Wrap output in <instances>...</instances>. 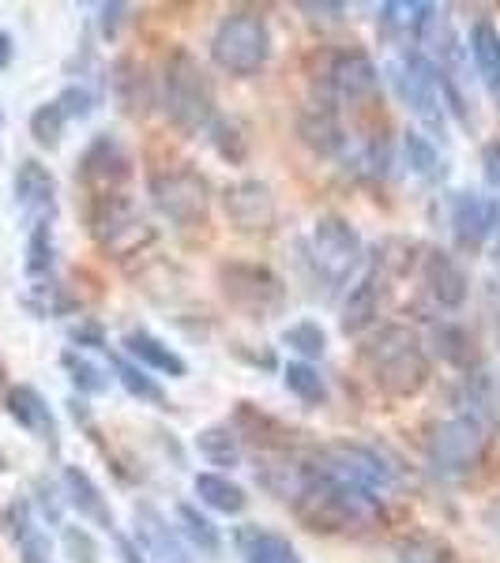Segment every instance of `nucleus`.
I'll return each instance as SVG.
<instances>
[{"label":"nucleus","instance_id":"f257e3e1","mask_svg":"<svg viewBox=\"0 0 500 563\" xmlns=\"http://www.w3.org/2000/svg\"><path fill=\"white\" fill-rule=\"evenodd\" d=\"M294 511H298V518L309 526V530L343 534V530H361V526L377 523L380 500L312 469L305 489L294 496Z\"/></svg>","mask_w":500,"mask_h":563},{"label":"nucleus","instance_id":"f03ea898","mask_svg":"<svg viewBox=\"0 0 500 563\" xmlns=\"http://www.w3.org/2000/svg\"><path fill=\"white\" fill-rule=\"evenodd\" d=\"M158 94H163V109L177 132H211V124H215V87H211V75L203 72V64L189 49H174L166 57L163 91Z\"/></svg>","mask_w":500,"mask_h":563},{"label":"nucleus","instance_id":"7ed1b4c3","mask_svg":"<svg viewBox=\"0 0 500 563\" xmlns=\"http://www.w3.org/2000/svg\"><path fill=\"white\" fill-rule=\"evenodd\" d=\"M366 364L377 387L392 398H414L429 383V357L421 338L403 323H388L366 346Z\"/></svg>","mask_w":500,"mask_h":563},{"label":"nucleus","instance_id":"20e7f679","mask_svg":"<svg viewBox=\"0 0 500 563\" xmlns=\"http://www.w3.org/2000/svg\"><path fill=\"white\" fill-rule=\"evenodd\" d=\"M267 57H271V31L264 15L249 12V8L223 15V23L215 27V38H211V61L223 68L226 75L249 80V75L264 72Z\"/></svg>","mask_w":500,"mask_h":563},{"label":"nucleus","instance_id":"39448f33","mask_svg":"<svg viewBox=\"0 0 500 563\" xmlns=\"http://www.w3.org/2000/svg\"><path fill=\"white\" fill-rule=\"evenodd\" d=\"M392 87L400 94V101L429 128V135H448V109H444V94H440V68L433 64V57L418 53H403L392 68Z\"/></svg>","mask_w":500,"mask_h":563},{"label":"nucleus","instance_id":"423d86ee","mask_svg":"<svg viewBox=\"0 0 500 563\" xmlns=\"http://www.w3.org/2000/svg\"><path fill=\"white\" fill-rule=\"evenodd\" d=\"M486 447H489V432L486 424H481V417L474 414L444 417L426 436L429 463L444 477H463L471 474V469H478L481 458H486Z\"/></svg>","mask_w":500,"mask_h":563},{"label":"nucleus","instance_id":"0eeeda50","mask_svg":"<svg viewBox=\"0 0 500 563\" xmlns=\"http://www.w3.org/2000/svg\"><path fill=\"white\" fill-rule=\"evenodd\" d=\"M312 469L332 481H343L350 489H361L369 496L377 492H388L395 484V474L377 451L361 447V443H350V440H332L312 455Z\"/></svg>","mask_w":500,"mask_h":563},{"label":"nucleus","instance_id":"6e6552de","mask_svg":"<svg viewBox=\"0 0 500 563\" xmlns=\"http://www.w3.org/2000/svg\"><path fill=\"white\" fill-rule=\"evenodd\" d=\"M218 286H223L226 301L237 312L252 315V320H271L286 304L283 278L271 267H260V263H223L218 267Z\"/></svg>","mask_w":500,"mask_h":563},{"label":"nucleus","instance_id":"1a4fd4ad","mask_svg":"<svg viewBox=\"0 0 500 563\" xmlns=\"http://www.w3.org/2000/svg\"><path fill=\"white\" fill-rule=\"evenodd\" d=\"M309 249H312V267L320 271L324 282H332V286H346L354 271L361 267V255H366L361 233L338 215H324L312 226Z\"/></svg>","mask_w":500,"mask_h":563},{"label":"nucleus","instance_id":"9d476101","mask_svg":"<svg viewBox=\"0 0 500 563\" xmlns=\"http://www.w3.org/2000/svg\"><path fill=\"white\" fill-rule=\"evenodd\" d=\"M151 203L174 226H197V221L207 218V181L189 166L166 169V173L151 177Z\"/></svg>","mask_w":500,"mask_h":563},{"label":"nucleus","instance_id":"9b49d317","mask_svg":"<svg viewBox=\"0 0 500 563\" xmlns=\"http://www.w3.org/2000/svg\"><path fill=\"white\" fill-rule=\"evenodd\" d=\"M324 98L320 101H369L380 91V68L372 64L369 53L361 49H346V53H332L324 61Z\"/></svg>","mask_w":500,"mask_h":563},{"label":"nucleus","instance_id":"f8f14e48","mask_svg":"<svg viewBox=\"0 0 500 563\" xmlns=\"http://www.w3.org/2000/svg\"><path fill=\"white\" fill-rule=\"evenodd\" d=\"M132 177L129 151L114 140L109 132H102L80 158V181L91 188V195H114L117 188Z\"/></svg>","mask_w":500,"mask_h":563},{"label":"nucleus","instance_id":"ddd939ff","mask_svg":"<svg viewBox=\"0 0 500 563\" xmlns=\"http://www.w3.org/2000/svg\"><path fill=\"white\" fill-rule=\"evenodd\" d=\"M500 221V203L486 200L478 192H455L452 195V233L455 244L467 252H478L493 237Z\"/></svg>","mask_w":500,"mask_h":563},{"label":"nucleus","instance_id":"4468645a","mask_svg":"<svg viewBox=\"0 0 500 563\" xmlns=\"http://www.w3.org/2000/svg\"><path fill=\"white\" fill-rule=\"evenodd\" d=\"M226 215L241 233H267L275 226V195L264 181H237L226 188Z\"/></svg>","mask_w":500,"mask_h":563},{"label":"nucleus","instance_id":"2eb2a0df","mask_svg":"<svg viewBox=\"0 0 500 563\" xmlns=\"http://www.w3.org/2000/svg\"><path fill=\"white\" fill-rule=\"evenodd\" d=\"M132 515H135V544H140L147 556H155L158 563H197L189 544L169 530L166 518L158 515L151 503H135Z\"/></svg>","mask_w":500,"mask_h":563},{"label":"nucleus","instance_id":"dca6fc26","mask_svg":"<svg viewBox=\"0 0 500 563\" xmlns=\"http://www.w3.org/2000/svg\"><path fill=\"white\" fill-rule=\"evenodd\" d=\"M61 492H64L68 507H72L80 518H87L91 526H98V530H106V534H117L114 511H109L106 496H102V489L95 484V477H91L87 469L64 466L61 469Z\"/></svg>","mask_w":500,"mask_h":563},{"label":"nucleus","instance_id":"f3484780","mask_svg":"<svg viewBox=\"0 0 500 563\" xmlns=\"http://www.w3.org/2000/svg\"><path fill=\"white\" fill-rule=\"evenodd\" d=\"M12 192H15V203H20L27 215L38 221V218H53L57 211V181L38 158H23L20 169L12 177Z\"/></svg>","mask_w":500,"mask_h":563},{"label":"nucleus","instance_id":"a211bd4d","mask_svg":"<svg viewBox=\"0 0 500 563\" xmlns=\"http://www.w3.org/2000/svg\"><path fill=\"white\" fill-rule=\"evenodd\" d=\"M4 409L12 414V421L20 424V429L46 440L49 447H57V417L46 398H41V391H34L31 383H12V387L4 391Z\"/></svg>","mask_w":500,"mask_h":563},{"label":"nucleus","instance_id":"6ab92c4d","mask_svg":"<svg viewBox=\"0 0 500 563\" xmlns=\"http://www.w3.org/2000/svg\"><path fill=\"white\" fill-rule=\"evenodd\" d=\"M421 278H426L429 297H433L440 309H463V301L471 294V282L467 271L448 252H429L426 263H421Z\"/></svg>","mask_w":500,"mask_h":563},{"label":"nucleus","instance_id":"aec40b11","mask_svg":"<svg viewBox=\"0 0 500 563\" xmlns=\"http://www.w3.org/2000/svg\"><path fill=\"white\" fill-rule=\"evenodd\" d=\"M121 346L140 369L163 372L169 380H184V375H189V361H184L174 346H166L163 338L151 335V331H129V335L121 338Z\"/></svg>","mask_w":500,"mask_h":563},{"label":"nucleus","instance_id":"412c9836","mask_svg":"<svg viewBox=\"0 0 500 563\" xmlns=\"http://www.w3.org/2000/svg\"><path fill=\"white\" fill-rule=\"evenodd\" d=\"M234 541L237 552H241V563H301L290 537L264 530V526H241Z\"/></svg>","mask_w":500,"mask_h":563},{"label":"nucleus","instance_id":"4be33fe9","mask_svg":"<svg viewBox=\"0 0 500 563\" xmlns=\"http://www.w3.org/2000/svg\"><path fill=\"white\" fill-rule=\"evenodd\" d=\"M440 15L437 4H418V0H388L384 8H380V23H384V31L392 34V38H410V41H421L429 31V23H433Z\"/></svg>","mask_w":500,"mask_h":563},{"label":"nucleus","instance_id":"5701e85b","mask_svg":"<svg viewBox=\"0 0 500 563\" xmlns=\"http://www.w3.org/2000/svg\"><path fill=\"white\" fill-rule=\"evenodd\" d=\"M377 315H380V282L377 275H366L343 301L338 331H343V335H361V331H369L372 323H377Z\"/></svg>","mask_w":500,"mask_h":563},{"label":"nucleus","instance_id":"b1692460","mask_svg":"<svg viewBox=\"0 0 500 563\" xmlns=\"http://www.w3.org/2000/svg\"><path fill=\"white\" fill-rule=\"evenodd\" d=\"M298 132L312 151H320V155H335V151H343V143H346L343 128H338V117H335V106H328V101L305 109L298 121Z\"/></svg>","mask_w":500,"mask_h":563},{"label":"nucleus","instance_id":"393cba45","mask_svg":"<svg viewBox=\"0 0 500 563\" xmlns=\"http://www.w3.org/2000/svg\"><path fill=\"white\" fill-rule=\"evenodd\" d=\"M109 87H114V98L124 113H143L151 106V83H147V72L140 64L121 57L114 64V75H109Z\"/></svg>","mask_w":500,"mask_h":563},{"label":"nucleus","instance_id":"a878e982","mask_svg":"<svg viewBox=\"0 0 500 563\" xmlns=\"http://www.w3.org/2000/svg\"><path fill=\"white\" fill-rule=\"evenodd\" d=\"M192 489H197L200 503H207L218 515H241L249 507V492L223 474H197L192 477Z\"/></svg>","mask_w":500,"mask_h":563},{"label":"nucleus","instance_id":"bb28decb","mask_svg":"<svg viewBox=\"0 0 500 563\" xmlns=\"http://www.w3.org/2000/svg\"><path fill=\"white\" fill-rule=\"evenodd\" d=\"M177 526H181V537L192 552H200V556H218L223 552L218 526L207 515H200V507H192V503H177Z\"/></svg>","mask_w":500,"mask_h":563},{"label":"nucleus","instance_id":"cd10ccee","mask_svg":"<svg viewBox=\"0 0 500 563\" xmlns=\"http://www.w3.org/2000/svg\"><path fill=\"white\" fill-rule=\"evenodd\" d=\"M197 451L211 466H223V469L241 466V436H237V429H230V424H207V429H200Z\"/></svg>","mask_w":500,"mask_h":563},{"label":"nucleus","instance_id":"c85d7f7f","mask_svg":"<svg viewBox=\"0 0 500 563\" xmlns=\"http://www.w3.org/2000/svg\"><path fill=\"white\" fill-rule=\"evenodd\" d=\"M467 49L474 57L478 75L493 87V83L500 80V31L489 20H478L467 34Z\"/></svg>","mask_w":500,"mask_h":563},{"label":"nucleus","instance_id":"c756f323","mask_svg":"<svg viewBox=\"0 0 500 563\" xmlns=\"http://www.w3.org/2000/svg\"><path fill=\"white\" fill-rule=\"evenodd\" d=\"M109 364H114V372H117V383H121L132 398H140V403H147V406H166V391L158 387L135 361H129V357H121V354H109Z\"/></svg>","mask_w":500,"mask_h":563},{"label":"nucleus","instance_id":"7c9ffc66","mask_svg":"<svg viewBox=\"0 0 500 563\" xmlns=\"http://www.w3.org/2000/svg\"><path fill=\"white\" fill-rule=\"evenodd\" d=\"M57 263L53 249V218H38L31 221V237H27V275L31 278H46Z\"/></svg>","mask_w":500,"mask_h":563},{"label":"nucleus","instance_id":"2f4dec72","mask_svg":"<svg viewBox=\"0 0 500 563\" xmlns=\"http://www.w3.org/2000/svg\"><path fill=\"white\" fill-rule=\"evenodd\" d=\"M283 383H286V391H290V395L298 398V403H305V406H320L328 398L324 375L312 369L309 361H290V364H286Z\"/></svg>","mask_w":500,"mask_h":563},{"label":"nucleus","instance_id":"473e14b6","mask_svg":"<svg viewBox=\"0 0 500 563\" xmlns=\"http://www.w3.org/2000/svg\"><path fill=\"white\" fill-rule=\"evenodd\" d=\"M61 369L68 372V380H72V387L80 391V395H102V391L109 387V375L102 372L95 361L75 354V349H64L61 354Z\"/></svg>","mask_w":500,"mask_h":563},{"label":"nucleus","instance_id":"72a5a7b5","mask_svg":"<svg viewBox=\"0 0 500 563\" xmlns=\"http://www.w3.org/2000/svg\"><path fill=\"white\" fill-rule=\"evenodd\" d=\"M283 346H290L301 361H317V357L328 354V335H324L320 323L301 320V323H290V327L283 331Z\"/></svg>","mask_w":500,"mask_h":563},{"label":"nucleus","instance_id":"f704fd0d","mask_svg":"<svg viewBox=\"0 0 500 563\" xmlns=\"http://www.w3.org/2000/svg\"><path fill=\"white\" fill-rule=\"evenodd\" d=\"M64 113L57 101H41L38 109L31 113V135L41 151H57L61 147V135H64Z\"/></svg>","mask_w":500,"mask_h":563},{"label":"nucleus","instance_id":"c9c22d12","mask_svg":"<svg viewBox=\"0 0 500 563\" xmlns=\"http://www.w3.org/2000/svg\"><path fill=\"white\" fill-rule=\"evenodd\" d=\"M400 563H452V549L437 537H410L400 544Z\"/></svg>","mask_w":500,"mask_h":563},{"label":"nucleus","instance_id":"e433bc0d","mask_svg":"<svg viewBox=\"0 0 500 563\" xmlns=\"http://www.w3.org/2000/svg\"><path fill=\"white\" fill-rule=\"evenodd\" d=\"M403 147H406V161H410V169L418 177H437L440 173V155H437L433 140H426V135L410 132V135H406Z\"/></svg>","mask_w":500,"mask_h":563},{"label":"nucleus","instance_id":"4c0bfd02","mask_svg":"<svg viewBox=\"0 0 500 563\" xmlns=\"http://www.w3.org/2000/svg\"><path fill=\"white\" fill-rule=\"evenodd\" d=\"M61 544H64V556L72 563H98L102 560V549H98L95 534L83 530V526H64Z\"/></svg>","mask_w":500,"mask_h":563},{"label":"nucleus","instance_id":"58836bf2","mask_svg":"<svg viewBox=\"0 0 500 563\" xmlns=\"http://www.w3.org/2000/svg\"><path fill=\"white\" fill-rule=\"evenodd\" d=\"M57 106H61L64 121H83V117L95 113V94H91L83 83H68V87L57 94Z\"/></svg>","mask_w":500,"mask_h":563},{"label":"nucleus","instance_id":"ea45409f","mask_svg":"<svg viewBox=\"0 0 500 563\" xmlns=\"http://www.w3.org/2000/svg\"><path fill=\"white\" fill-rule=\"evenodd\" d=\"M211 140H215V151L226 161H245V155H249V143H245V135L237 132V124H230V121H218L215 117V124H211Z\"/></svg>","mask_w":500,"mask_h":563},{"label":"nucleus","instance_id":"a19ab883","mask_svg":"<svg viewBox=\"0 0 500 563\" xmlns=\"http://www.w3.org/2000/svg\"><path fill=\"white\" fill-rule=\"evenodd\" d=\"M20 560L23 563H57L53 560V541H49V534H41L38 526L20 541Z\"/></svg>","mask_w":500,"mask_h":563},{"label":"nucleus","instance_id":"79ce46f5","mask_svg":"<svg viewBox=\"0 0 500 563\" xmlns=\"http://www.w3.org/2000/svg\"><path fill=\"white\" fill-rule=\"evenodd\" d=\"M4 530L12 534L15 541H23V537L34 530V518H31V503L27 500L12 503V507L4 511Z\"/></svg>","mask_w":500,"mask_h":563},{"label":"nucleus","instance_id":"37998d69","mask_svg":"<svg viewBox=\"0 0 500 563\" xmlns=\"http://www.w3.org/2000/svg\"><path fill=\"white\" fill-rule=\"evenodd\" d=\"M68 338H72L75 346L106 349V335H102L98 323H75V327H68Z\"/></svg>","mask_w":500,"mask_h":563},{"label":"nucleus","instance_id":"c03bdc74","mask_svg":"<svg viewBox=\"0 0 500 563\" xmlns=\"http://www.w3.org/2000/svg\"><path fill=\"white\" fill-rule=\"evenodd\" d=\"M481 169H486V184L500 195V140L486 143V151H481Z\"/></svg>","mask_w":500,"mask_h":563},{"label":"nucleus","instance_id":"a18cd8bd","mask_svg":"<svg viewBox=\"0 0 500 563\" xmlns=\"http://www.w3.org/2000/svg\"><path fill=\"white\" fill-rule=\"evenodd\" d=\"M98 12H102V38H117V27H121L129 4H102Z\"/></svg>","mask_w":500,"mask_h":563},{"label":"nucleus","instance_id":"49530a36","mask_svg":"<svg viewBox=\"0 0 500 563\" xmlns=\"http://www.w3.org/2000/svg\"><path fill=\"white\" fill-rule=\"evenodd\" d=\"M437 338H440V343H444V357H448V361H463L460 346H467V335H463V331H455V327H440V331H437Z\"/></svg>","mask_w":500,"mask_h":563},{"label":"nucleus","instance_id":"de8ad7c7","mask_svg":"<svg viewBox=\"0 0 500 563\" xmlns=\"http://www.w3.org/2000/svg\"><path fill=\"white\" fill-rule=\"evenodd\" d=\"M38 503H41V515H46L49 523H61V507H57V492H53V484H46V481L38 484Z\"/></svg>","mask_w":500,"mask_h":563},{"label":"nucleus","instance_id":"09e8293b","mask_svg":"<svg viewBox=\"0 0 500 563\" xmlns=\"http://www.w3.org/2000/svg\"><path fill=\"white\" fill-rule=\"evenodd\" d=\"M117 549H121V560H124V563H147V560H143V549L132 541V537L117 534Z\"/></svg>","mask_w":500,"mask_h":563},{"label":"nucleus","instance_id":"8fccbe9b","mask_svg":"<svg viewBox=\"0 0 500 563\" xmlns=\"http://www.w3.org/2000/svg\"><path fill=\"white\" fill-rule=\"evenodd\" d=\"M301 12H309V15H324V20H338V15L346 12V4H309V0H305Z\"/></svg>","mask_w":500,"mask_h":563},{"label":"nucleus","instance_id":"3c124183","mask_svg":"<svg viewBox=\"0 0 500 563\" xmlns=\"http://www.w3.org/2000/svg\"><path fill=\"white\" fill-rule=\"evenodd\" d=\"M12 61H15V41H12V34L0 27V72L12 68Z\"/></svg>","mask_w":500,"mask_h":563},{"label":"nucleus","instance_id":"603ef678","mask_svg":"<svg viewBox=\"0 0 500 563\" xmlns=\"http://www.w3.org/2000/svg\"><path fill=\"white\" fill-rule=\"evenodd\" d=\"M489 94H493V98H497V101H500V80H497V83H493V87H489Z\"/></svg>","mask_w":500,"mask_h":563},{"label":"nucleus","instance_id":"864d4df0","mask_svg":"<svg viewBox=\"0 0 500 563\" xmlns=\"http://www.w3.org/2000/svg\"><path fill=\"white\" fill-rule=\"evenodd\" d=\"M0 383H4V361H0Z\"/></svg>","mask_w":500,"mask_h":563},{"label":"nucleus","instance_id":"5fc2aeb1","mask_svg":"<svg viewBox=\"0 0 500 563\" xmlns=\"http://www.w3.org/2000/svg\"><path fill=\"white\" fill-rule=\"evenodd\" d=\"M0 124H4V113H0Z\"/></svg>","mask_w":500,"mask_h":563},{"label":"nucleus","instance_id":"6e6d98bb","mask_svg":"<svg viewBox=\"0 0 500 563\" xmlns=\"http://www.w3.org/2000/svg\"><path fill=\"white\" fill-rule=\"evenodd\" d=\"M0 158H4V155H0Z\"/></svg>","mask_w":500,"mask_h":563}]
</instances>
